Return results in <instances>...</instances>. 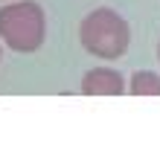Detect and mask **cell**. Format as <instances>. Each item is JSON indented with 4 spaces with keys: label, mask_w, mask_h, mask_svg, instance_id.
<instances>
[{
    "label": "cell",
    "mask_w": 160,
    "mask_h": 154,
    "mask_svg": "<svg viewBox=\"0 0 160 154\" xmlns=\"http://www.w3.org/2000/svg\"><path fill=\"white\" fill-rule=\"evenodd\" d=\"M79 41L93 58L117 61L128 50L131 29L119 12L102 6V9H93L90 15H84V21L79 23Z\"/></svg>",
    "instance_id": "6da1fadb"
},
{
    "label": "cell",
    "mask_w": 160,
    "mask_h": 154,
    "mask_svg": "<svg viewBox=\"0 0 160 154\" xmlns=\"http://www.w3.org/2000/svg\"><path fill=\"white\" fill-rule=\"evenodd\" d=\"M47 38V15L35 0H12L0 6V41L15 52H35Z\"/></svg>",
    "instance_id": "7a4b0ae2"
},
{
    "label": "cell",
    "mask_w": 160,
    "mask_h": 154,
    "mask_svg": "<svg viewBox=\"0 0 160 154\" xmlns=\"http://www.w3.org/2000/svg\"><path fill=\"white\" fill-rule=\"evenodd\" d=\"M84 96H122L125 93V79L114 67H93L82 76V87Z\"/></svg>",
    "instance_id": "3957f363"
},
{
    "label": "cell",
    "mask_w": 160,
    "mask_h": 154,
    "mask_svg": "<svg viewBox=\"0 0 160 154\" xmlns=\"http://www.w3.org/2000/svg\"><path fill=\"white\" fill-rule=\"evenodd\" d=\"M128 93L134 96H160V73H152V70H137L128 82Z\"/></svg>",
    "instance_id": "277c9868"
},
{
    "label": "cell",
    "mask_w": 160,
    "mask_h": 154,
    "mask_svg": "<svg viewBox=\"0 0 160 154\" xmlns=\"http://www.w3.org/2000/svg\"><path fill=\"white\" fill-rule=\"evenodd\" d=\"M157 61H160V44H157Z\"/></svg>",
    "instance_id": "5b68a950"
}]
</instances>
